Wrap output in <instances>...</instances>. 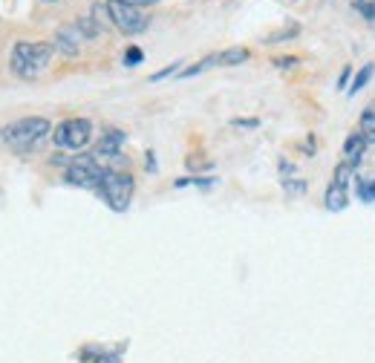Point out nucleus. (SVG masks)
Listing matches in <instances>:
<instances>
[{
    "instance_id": "obj_1",
    "label": "nucleus",
    "mask_w": 375,
    "mask_h": 363,
    "mask_svg": "<svg viewBox=\"0 0 375 363\" xmlns=\"http://www.w3.org/2000/svg\"><path fill=\"white\" fill-rule=\"evenodd\" d=\"M52 136V124L43 115H27L3 127V141L15 153H32Z\"/></svg>"
},
{
    "instance_id": "obj_2",
    "label": "nucleus",
    "mask_w": 375,
    "mask_h": 363,
    "mask_svg": "<svg viewBox=\"0 0 375 363\" xmlns=\"http://www.w3.org/2000/svg\"><path fill=\"white\" fill-rule=\"evenodd\" d=\"M52 55H55V46H52V43L17 41L15 50H12V69H15V76L32 81V78L41 76L46 66H50Z\"/></svg>"
},
{
    "instance_id": "obj_3",
    "label": "nucleus",
    "mask_w": 375,
    "mask_h": 363,
    "mask_svg": "<svg viewBox=\"0 0 375 363\" xmlns=\"http://www.w3.org/2000/svg\"><path fill=\"white\" fill-rule=\"evenodd\" d=\"M133 190H136L133 176L130 173H122V171H113V167H107V173L101 179V185H99L101 199L113 211H127V205L133 199Z\"/></svg>"
},
{
    "instance_id": "obj_4",
    "label": "nucleus",
    "mask_w": 375,
    "mask_h": 363,
    "mask_svg": "<svg viewBox=\"0 0 375 363\" xmlns=\"http://www.w3.org/2000/svg\"><path fill=\"white\" fill-rule=\"evenodd\" d=\"M92 138V121L90 118H66L52 130V141L61 150H84Z\"/></svg>"
},
{
    "instance_id": "obj_5",
    "label": "nucleus",
    "mask_w": 375,
    "mask_h": 363,
    "mask_svg": "<svg viewBox=\"0 0 375 363\" xmlns=\"http://www.w3.org/2000/svg\"><path fill=\"white\" fill-rule=\"evenodd\" d=\"M107 173V167L96 159V156H76L73 162L66 164V182L76 185V187H90V190H99L101 179Z\"/></svg>"
},
{
    "instance_id": "obj_6",
    "label": "nucleus",
    "mask_w": 375,
    "mask_h": 363,
    "mask_svg": "<svg viewBox=\"0 0 375 363\" xmlns=\"http://www.w3.org/2000/svg\"><path fill=\"white\" fill-rule=\"evenodd\" d=\"M107 9H110V17H113V27L125 32V35H139L148 29V17L142 9H136L130 3H125V0H107Z\"/></svg>"
},
{
    "instance_id": "obj_7",
    "label": "nucleus",
    "mask_w": 375,
    "mask_h": 363,
    "mask_svg": "<svg viewBox=\"0 0 375 363\" xmlns=\"http://www.w3.org/2000/svg\"><path fill=\"white\" fill-rule=\"evenodd\" d=\"M125 141H127V133L125 130H107L101 136V141L96 144V150H92V156H96L99 162H115V159H122V148H125Z\"/></svg>"
},
{
    "instance_id": "obj_8",
    "label": "nucleus",
    "mask_w": 375,
    "mask_h": 363,
    "mask_svg": "<svg viewBox=\"0 0 375 363\" xmlns=\"http://www.w3.org/2000/svg\"><path fill=\"white\" fill-rule=\"evenodd\" d=\"M81 41H84V35L78 32V27H61V29L55 32L52 46H55V52L73 58V55L81 52Z\"/></svg>"
},
{
    "instance_id": "obj_9",
    "label": "nucleus",
    "mask_w": 375,
    "mask_h": 363,
    "mask_svg": "<svg viewBox=\"0 0 375 363\" xmlns=\"http://www.w3.org/2000/svg\"><path fill=\"white\" fill-rule=\"evenodd\" d=\"M367 148H369V144L364 141V136L355 130V133H349L346 136V141H344V162H353V164H358L361 162V156L367 153Z\"/></svg>"
},
{
    "instance_id": "obj_10",
    "label": "nucleus",
    "mask_w": 375,
    "mask_h": 363,
    "mask_svg": "<svg viewBox=\"0 0 375 363\" xmlns=\"http://www.w3.org/2000/svg\"><path fill=\"white\" fill-rule=\"evenodd\" d=\"M323 202H326V208H330V211H344V208L349 205V202H346V187L338 185V182H332L330 187H326Z\"/></svg>"
},
{
    "instance_id": "obj_11",
    "label": "nucleus",
    "mask_w": 375,
    "mask_h": 363,
    "mask_svg": "<svg viewBox=\"0 0 375 363\" xmlns=\"http://www.w3.org/2000/svg\"><path fill=\"white\" fill-rule=\"evenodd\" d=\"M248 58H251V52L246 50V46H231V50H225V52L217 55L220 66H240V64H246Z\"/></svg>"
},
{
    "instance_id": "obj_12",
    "label": "nucleus",
    "mask_w": 375,
    "mask_h": 363,
    "mask_svg": "<svg viewBox=\"0 0 375 363\" xmlns=\"http://www.w3.org/2000/svg\"><path fill=\"white\" fill-rule=\"evenodd\" d=\"M358 133L364 136L367 144H375V110H364L361 113V121H358Z\"/></svg>"
},
{
    "instance_id": "obj_13",
    "label": "nucleus",
    "mask_w": 375,
    "mask_h": 363,
    "mask_svg": "<svg viewBox=\"0 0 375 363\" xmlns=\"http://www.w3.org/2000/svg\"><path fill=\"white\" fill-rule=\"evenodd\" d=\"M355 179H358V185H355L358 199L367 202V205H372L375 202V176H355Z\"/></svg>"
},
{
    "instance_id": "obj_14",
    "label": "nucleus",
    "mask_w": 375,
    "mask_h": 363,
    "mask_svg": "<svg viewBox=\"0 0 375 363\" xmlns=\"http://www.w3.org/2000/svg\"><path fill=\"white\" fill-rule=\"evenodd\" d=\"M76 27H78V32L84 35V41H92V38H99L104 29L99 27V23L96 20H92V15H81L78 17V23H76Z\"/></svg>"
},
{
    "instance_id": "obj_15",
    "label": "nucleus",
    "mask_w": 375,
    "mask_h": 363,
    "mask_svg": "<svg viewBox=\"0 0 375 363\" xmlns=\"http://www.w3.org/2000/svg\"><path fill=\"white\" fill-rule=\"evenodd\" d=\"M90 15H92V20H96L104 32L113 27V17H110V9H107V0H104V3H92V12H90Z\"/></svg>"
},
{
    "instance_id": "obj_16",
    "label": "nucleus",
    "mask_w": 375,
    "mask_h": 363,
    "mask_svg": "<svg viewBox=\"0 0 375 363\" xmlns=\"http://www.w3.org/2000/svg\"><path fill=\"white\" fill-rule=\"evenodd\" d=\"M217 64H220V61H217V55H208V58H202L199 64L182 69L179 76H182V78H194V76H199V72H205V69H211V66H217Z\"/></svg>"
},
{
    "instance_id": "obj_17",
    "label": "nucleus",
    "mask_w": 375,
    "mask_h": 363,
    "mask_svg": "<svg viewBox=\"0 0 375 363\" xmlns=\"http://www.w3.org/2000/svg\"><path fill=\"white\" fill-rule=\"evenodd\" d=\"M372 72H375V64H364V69L355 76V81H353V87H349V95H355V92H361L367 84H369V78H372Z\"/></svg>"
},
{
    "instance_id": "obj_18",
    "label": "nucleus",
    "mask_w": 375,
    "mask_h": 363,
    "mask_svg": "<svg viewBox=\"0 0 375 363\" xmlns=\"http://www.w3.org/2000/svg\"><path fill=\"white\" fill-rule=\"evenodd\" d=\"M355 167H358V164H353V162H341V164L335 167V182L346 187L349 179H355Z\"/></svg>"
},
{
    "instance_id": "obj_19",
    "label": "nucleus",
    "mask_w": 375,
    "mask_h": 363,
    "mask_svg": "<svg viewBox=\"0 0 375 363\" xmlns=\"http://www.w3.org/2000/svg\"><path fill=\"white\" fill-rule=\"evenodd\" d=\"M176 72H182V61H176V64H171V66H165V69L153 72V76H150V81H162V78H171V76H176Z\"/></svg>"
},
{
    "instance_id": "obj_20",
    "label": "nucleus",
    "mask_w": 375,
    "mask_h": 363,
    "mask_svg": "<svg viewBox=\"0 0 375 363\" xmlns=\"http://www.w3.org/2000/svg\"><path fill=\"white\" fill-rule=\"evenodd\" d=\"M355 9H358L367 20L375 23V0H355Z\"/></svg>"
},
{
    "instance_id": "obj_21",
    "label": "nucleus",
    "mask_w": 375,
    "mask_h": 363,
    "mask_svg": "<svg viewBox=\"0 0 375 363\" xmlns=\"http://www.w3.org/2000/svg\"><path fill=\"white\" fill-rule=\"evenodd\" d=\"M142 58H145V52L139 50V46H130V50L125 52V64L127 66H139V64H142Z\"/></svg>"
},
{
    "instance_id": "obj_22",
    "label": "nucleus",
    "mask_w": 375,
    "mask_h": 363,
    "mask_svg": "<svg viewBox=\"0 0 375 363\" xmlns=\"http://www.w3.org/2000/svg\"><path fill=\"white\" fill-rule=\"evenodd\" d=\"M234 127H257V118H234Z\"/></svg>"
},
{
    "instance_id": "obj_23",
    "label": "nucleus",
    "mask_w": 375,
    "mask_h": 363,
    "mask_svg": "<svg viewBox=\"0 0 375 363\" xmlns=\"http://www.w3.org/2000/svg\"><path fill=\"white\" fill-rule=\"evenodd\" d=\"M125 3H130V6H136V9H145V6L159 3V0H125Z\"/></svg>"
},
{
    "instance_id": "obj_24",
    "label": "nucleus",
    "mask_w": 375,
    "mask_h": 363,
    "mask_svg": "<svg viewBox=\"0 0 375 363\" xmlns=\"http://www.w3.org/2000/svg\"><path fill=\"white\" fill-rule=\"evenodd\" d=\"M274 64H277L280 69H289V66H295V64H297V58H277Z\"/></svg>"
},
{
    "instance_id": "obj_25",
    "label": "nucleus",
    "mask_w": 375,
    "mask_h": 363,
    "mask_svg": "<svg viewBox=\"0 0 375 363\" xmlns=\"http://www.w3.org/2000/svg\"><path fill=\"white\" fill-rule=\"evenodd\" d=\"M148 171H156V162H153V153H148Z\"/></svg>"
},
{
    "instance_id": "obj_26",
    "label": "nucleus",
    "mask_w": 375,
    "mask_h": 363,
    "mask_svg": "<svg viewBox=\"0 0 375 363\" xmlns=\"http://www.w3.org/2000/svg\"><path fill=\"white\" fill-rule=\"evenodd\" d=\"M46 3H52V0H46Z\"/></svg>"
},
{
    "instance_id": "obj_27",
    "label": "nucleus",
    "mask_w": 375,
    "mask_h": 363,
    "mask_svg": "<svg viewBox=\"0 0 375 363\" xmlns=\"http://www.w3.org/2000/svg\"><path fill=\"white\" fill-rule=\"evenodd\" d=\"M0 136H3V130H0Z\"/></svg>"
}]
</instances>
